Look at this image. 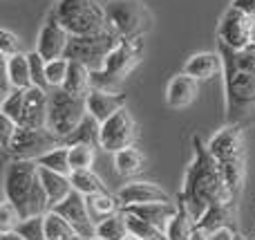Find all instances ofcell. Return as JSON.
<instances>
[{"instance_id": "6da1fadb", "label": "cell", "mask_w": 255, "mask_h": 240, "mask_svg": "<svg viewBox=\"0 0 255 240\" xmlns=\"http://www.w3.org/2000/svg\"><path fill=\"white\" fill-rule=\"evenodd\" d=\"M193 146H195V160L186 171L179 202L188 209V214L193 216L195 225H197V220L211 207L233 202L235 196L231 193L229 184H226L224 173L220 169V162L213 157V153L202 142V137H195Z\"/></svg>"}, {"instance_id": "7a4b0ae2", "label": "cell", "mask_w": 255, "mask_h": 240, "mask_svg": "<svg viewBox=\"0 0 255 240\" xmlns=\"http://www.w3.org/2000/svg\"><path fill=\"white\" fill-rule=\"evenodd\" d=\"M4 196L13 202L22 218L43 216L52 209L40 182V166L34 160H13L4 173Z\"/></svg>"}, {"instance_id": "3957f363", "label": "cell", "mask_w": 255, "mask_h": 240, "mask_svg": "<svg viewBox=\"0 0 255 240\" xmlns=\"http://www.w3.org/2000/svg\"><path fill=\"white\" fill-rule=\"evenodd\" d=\"M222 70L226 85V115L229 119H240L249 108L255 106V72L244 70L235 61V49L220 43Z\"/></svg>"}, {"instance_id": "277c9868", "label": "cell", "mask_w": 255, "mask_h": 240, "mask_svg": "<svg viewBox=\"0 0 255 240\" xmlns=\"http://www.w3.org/2000/svg\"><path fill=\"white\" fill-rule=\"evenodd\" d=\"M208 151L213 153L220 169L224 173V180L229 184L231 193L238 198L244 184V139L240 126H226L215 137L208 142Z\"/></svg>"}, {"instance_id": "5b68a950", "label": "cell", "mask_w": 255, "mask_h": 240, "mask_svg": "<svg viewBox=\"0 0 255 240\" xmlns=\"http://www.w3.org/2000/svg\"><path fill=\"white\" fill-rule=\"evenodd\" d=\"M52 11L74 36L94 34L108 27L106 4L99 0H58Z\"/></svg>"}, {"instance_id": "8992f818", "label": "cell", "mask_w": 255, "mask_h": 240, "mask_svg": "<svg viewBox=\"0 0 255 240\" xmlns=\"http://www.w3.org/2000/svg\"><path fill=\"white\" fill-rule=\"evenodd\" d=\"M88 115V97L72 94L63 88H52L49 92L47 128L65 142Z\"/></svg>"}, {"instance_id": "52a82bcc", "label": "cell", "mask_w": 255, "mask_h": 240, "mask_svg": "<svg viewBox=\"0 0 255 240\" xmlns=\"http://www.w3.org/2000/svg\"><path fill=\"white\" fill-rule=\"evenodd\" d=\"M106 13L108 27L119 38H143L152 27V13L141 0H110Z\"/></svg>"}, {"instance_id": "ba28073f", "label": "cell", "mask_w": 255, "mask_h": 240, "mask_svg": "<svg viewBox=\"0 0 255 240\" xmlns=\"http://www.w3.org/2000/svg\"><path fill=\"white\" fill-rule=\"evenodd\" d=\"M119 40L121 38L110 27H106L101 31H94V34H81V36L72 34L65 49V58L85 63L90 70H103L108 54L117 47Z\"/></svg>"}, {"instance_id": "9c48e42d", "label": "cell", "mask_w": 255, "mask_h": 240, "mask_svg": "<svg viewBox=\"0 0 255 240\" xmlns=\"http://www.w3.org/2000/svg\"><path fill=\"white\" fill-rule=\"evenodd\" d=\"M58 146H65V144L47 126L45 128H22V126H18L16 137H13L11 146H9V155L13 160H34L36 162L45 153L54 151Z\"/></svg>"}, {"instance_id": "30bf717a", "label": "cell", "mask_w": 255, "mask_h": 240, "mask_svg": "<svg viewBox=\"0 0 255 240\" xmlns=\"http://www.w3.org/2000/svg\"><path fill=\"white\" fill-rule=\"evenodd\" d=\"M136 139V124L134 117L128 112V108H121L117 115H112L108 121L101 124V148L108 153H119L124 148H130Z\"/></svg>"}, {"instance_id": "8fae6325", "label": "cell", "mask_w": 255, "mask_h": 240, "mask_svg": "<svg viewBox=\"0 0 255 240\" xmlns=\"http://www.w3.org/2000/svg\"><path fill=\"white\" fill-rule=\"evenodd\" d=\"M54 211H58V214L74 227V232L79 234L81 238H85V240L97 238V220L90 214L88 198H85L83 193L72 191L65 200L54 207Z\"/></svg>"}, {"instance_id": "7c38bea8", "label": "cell", "mask_w": 255, "mask_h": 240, "mask_svg": "<svg viewBox=\"0 0 255 240\" xmlns=\"http://www.w3.org/2000/svg\"><path fill=\"white\" fill-rule=\"evenodd\" d=\"M253 22H255V18L244 13L242 9L231 7L220 22L217 38H220L222 45H226V47H231V49H244L251 45Z\"/></svg>"}, {"instance_id": "4fadbf2b", "label": "cell", "mask_w": 255, "mask_h": 240, "mask_svg": "<svg viewBox=\"0 0 255 240\" xmlns=\"http://www.w3.org/2000/svg\"><path fill=\"white\" fill-rule=\"evenodd\" d=\"M70 31L67 27L58 20L56 13H49L47 20H45L43 29H40V36H38V45L36 49L40 52V56L45 61H54V58H61L65 56V49H67V43H70Z\"/></svg>"}, {"instance_id": "5bb4252c", "label": "cell", "mask_w": 255, "mask_h": 240, "mask_svg": "<svg viewBox=\"0 0 255 240\" xmlns=\"http://www.w3.org/2000/svg\"><path fill=\"white\" fill-rule=\"evenodd\" d=\"M141 52H143V38H121L117 47L108 54L103 70L119 79H126V74H130L139 63Z\"/></svg>"}, {"instance_id": "9a60e30c", "label": "cell", "mask_w": 255, "mask_h": 240, "mask_svg": "<svg viewBox=\"0 0 255 240\" xmlns=\"http://www.w3.org/2000/svg\"><path fill=\"white\" fill-rule=\"evenodd\" d=\"M49 115V94L47 90L31 85L25 90V108H22V117L18 126L22 128H45L47 126Z\"/></svg>"}, {"instance_id": "2e32d148", "label": "cell", "mask_w": 255, "mask_h": 240, "mask_svg": "<svg viewBox=\"0 0 255 240\" xmlns=\"http://www.w3.org/2000/svg\"><path fill=\"white\" fill-rule=\"evenodd\" d=\"M124 211H130V214L139 216V218L152 223L154 227L159 229H168L170 220L177 216L179 211V205L170 200H161V202H143V205H128L124 207Z\"/></svg>"}, {"instance_id": "e0dca14e", "label": "cell", "mask_w": 255, "mask_h": 240, "mask_svg": "<svg viewBox=\"0 0 255 240\" xmlns=\"http://www.w3.org/2000/svg\"><path fill=\"white\" fill-rule=\"evenodd\" d=\"M197 94H199V79L181 72V74L172 76L170 83H168L166 101L170 108L179 110V108H188L197 99Z\"/></svg>"}, {"instance_id": "ac0fdd59", "label": "cell", "mask_w": 255, "mask_h": 240, "mask_svg": "<svg viewBox=\"0 0 255 240\" xmlns=\"http://www.w3.org/2000/svg\"><path fill=\"white\" fill-rule=\"evenodd\" d=\"M126 108V97L121 92H103V90H90L88 92V112L99 121H108L112 115Z\"/></svg>"}, {"instance_id": "d6986e66", "label": "cell", "mask_w": 255, "mask_h": 240, "mask_svg": "<svg viewBox=\"0 0 255 240\" xmlns=\"http://www.w3.org/2000/svg\"><path fill=\"white\" fill-rule=\"evenodd\" d=\"M117 198L121 200V205H143V202H161V200H170L168 193L161 187H157L154 182H132L124 187Z\"/></svg>"}, {"instance_id": "ffe728a7", "label": "cell", "mask_w": 255, "mask_h": 240, "mask_svg": "<svg viewBox=\"0 0 255 240\" xmlns=\"http://www.w3.org/2000/svg\"><path fill=\"white\" fill-rule=\"evenodd\" d=\"M40 182H43V189H45V193H47V198H49L52 209L58 205V202L65 200L72 191H74L70 175L56 173V171L43 169V166H40Z\"/></svg>"}, {"instance_id": "44dd1931", "label": "cell", "mask_w": 255, "mask_h": 240, "mask_svg": "<svg viewBox=\"0 0 255 240\" xmlns=\"http://www.w3.org/2000/svg\"><path fill=\"white\" fill-rule=\"evenodd\" d=\"M4 61V76L11 81L13 88H31L34 81H31V67H29V56L27 54H13L9 58H2Z\"/></svg>"}, {"instance_id": "7402d4cb", "label": "cell", "mask_w": 255, "mask_h": 240, "mask_svg": "<svg viewBox=\"0 0 255 240\" xmlns=\"http://www.w3.org/2000/svg\"><path fill=\"white\" fill-rule=\"evenodd\" d=\"M220 67H222V56H217V54H213V52H199V54H193V56L186 61L184 72L195 76V79L204 81V79L215 76L217 72H220Z\"/></svg>"}, {"instance_id": "603a6c76", "label": "cell", "mask_w": 255, "mask_h": 240, "mask_svg": "<svg viewBox=\"0 0 255 240\" xmlns=\"http://www.w3.org/2000/svg\"><path fill=\"white\" fill-rule=\"evenodd\" d=\"M63 90H67V92H72V94L88 97V92L92 90V70H90L85 63L70 61V70H67Z\"/></svg>"}, {"instance_id": "cb8c5ba5", "label": "cell", "mask_w": 255, "mask_h": 240, "mask_svg": "<svg viewBox=\"0 0 255 240\" xmlns=\"http://www.w3.org/2000/svg\"><path fill=\"white\" fill-rule=\"evenodd\" d=\"M65 146H74V144H90V146H101V121L88 112L85 119L79 124V128L65 139Z\"/></svg>"}, {"instance_id": "d4e9b609", "label": "cell", "mask_w": 255, "mask_h": 240, "mask_svg": "<svg viewBox=\"0 0 255 240\" xmlns=\"http://www.w3.org/2000/svg\"><path fill=\"white\" fill-rule=\"evenodd\" d=\"M88 207H90V214H92V218L97 220V225H99L103 218H108V216L119 214L124 205H121V200L117 196H110L108 191H103V193L88 196Z\"/></svg>"}, {"instance_id": "484cf974", "label": "cell", "mask_w": 255, "mask_h": 240, "mask_svg": "<svg viewBox=\"0 0 255 240\" xmlns=\"http://www.w3.org/2000/svg\"><path fill=\"white\" fill-rule=\"evenodd\" d=\"M231 216H233V202H226V205H215L197 220V227L204 229L206 234L217 232L220 227H226L231 223Z\"/></svg>"}, {"instance_id": "4316f807", "label": "cell", "mask_w": 255, "mask_h": 240, "mask_svg": "<svg viewBox=\"0 0 255 240\" xmlns=\"http://www.w3.org/2000/svg\"><path fill=\"white\" fill-rule=\"evenodd\" d=\"M115 166L117 173L124 175V178H132V175H139L145 169V157L141 155L136 148H124V151L115 153Z\"/></svg>"}, {"instance_id": "83f0119b", "label": "cell", "mask_w": 255, "mask_h": 240, "mask_svg": "<svg viewBox=\"0 0 255 240\" xmlns=\"http://www.w3.org/2000/svg\"><path fill=\"white\" fill-rule=\"evenodd\" d=\"M195 227H197V225H195L193 216H190L188 209L179 202V211H177V216L170 220V225H168L166 236H168V240H190Z\"/></svg>"}, {"instance_id": "f1b7e54d", "label": "cell", "mask_w": 255, "mask_h": 240, "mask_svg": "<svg viewBox=\"0 0 255 240\" xmlns=\"http://www.w3.org/2000/svg\"><path fill=\"white\" fill-rule=\"evenodd\" d=\"M130 229H128V220H126V211L121 209L119 214H112L108 218H103L97 225V236L106 238V240H124Z\"/></svg>"}, {"instance_id": "f546056e", "label": "cell", "mask_w": 255, "mask_h": 240, "mask_svg": "<svg viewBox=\"0 0 255 240\" xmlns=\"http://www.w3.org/2000/svg\"><path fill=\"white\" fill-rule=\"evenodd\" d=\"M45 234H47V240H72L76 236L74 227L54 209L45 214Z\"/></svg>"}, {"instance_id": "4dcf8cb0", "label": "cell", "mask_w": 255, "mask_h": 240, "mask_svg": "<svg viewBox=\"0 0 255 240\" xmlns=\"http://www.w3.org/2000/svg\"><path fill=\"white\" fill-rule=\"evenodd\" d=\"M36 164L43 166V169L56 171L63 175H72V166H70V146H58L54 151L45 153L43 157L36 160Z\"/></svg>"}, {"instance_id": "1f68e13d", "label": "cell", "mask_w": 255, "mask_h": 240, "mask_svg": "<svg viewBox=\"0 0 255 240\" xmlns=\"http://www.w3.org/2000/svg\"><path fill=\"white\" fill-rule=\"evenodd\" d=\"M70 178H72V187H74V191L83 193L85 198L94 196V193H103V191H106L101 178H99L92 169H88V171H72Z\"/></svg>"}, {"instance_id": "d6a6232c", "label": "cell", "mask_w": 255, "mask_h": 240, "mask_svg": "<svg viewBox=\"0 0 255 240\" xmlns=\"http://www.w3.org/2000/svg\"><path fill=\"white\" fill-rule=\"evenodd\" d=\"M16 232L25 240H47V234H45V214L22 218L20 223H18Z\"/></svg>"}, {"instance_id": "836d02e7", "label": "cell", "mask_w": 255, "mask_h": 240, "mask_svg": "<svg viewBox=\"0 0 255 240\" xmlns=\"http://www.w3.org/2000/svg\"><path fill=\"white\" fill-rule=\"evenodd\" d=\"M94 148L90 144H74L70 146V166L72 171H88L94 164Z\"/></svg>"}, {"instance_id": "e575fe53", "label": "cell", "mask_w": 255, "mask_h": 240, "mask_svg": "<svg viewBox=\"0 0 255 240\" xmlns=\"http://www.w3.org/2000/svg\"><path fill=\"white\" fill-rule=\"evenodd\" d=\"M22 108H25V90L13 88L11 92L2 99V108H0V112L7 115V117H11V119L18 124L20 117H22Z\"/></svg>"}, {"instance_id": "d590c367", "label": "cell", "mask_w": 255, "mask_h": 240, "mask_svg": "<svg viewBox=\"0 0 255 240\" xmlns=\"http://www.w3.org/2000/svg\"><path fill=\"white\" fill-rule=\"evenodd\" d=\"M67 70H70V58L61 56V58H54V61H47L45 72H47L49 85H52V88H63L65 76H67Z\"/></svg>"}, {"instance_id": "8d00e7d4", "label": "cell", "mask_w": 255, "mask_h": 240, "mask_svg": "<svg viewBox=\"0 0 255 240\" xmlns=\"http://www.w3.org/2000/svg\"><path fill=\"white\" fill-rule=\"evenodd\" d=\"M27 56H29L31 81H34V85H38V88H43V90H49L52 85H49V81H47V72H45V65H47V61H45V58L40 56L38 49H36V52H29Z\"/></svg>"}, {"instance_id": "74e56055", "label": "cell", "mask_w": 255, "mask_h": 240, "mask_svg": "<svg viewBox=\"0 0 255 240\" xmlns=\"http://www.w3.org/2000/svg\"><path fill=\"white\" fill-rule=\"evenodd\" d=\"M121 83L124 79L110 74L106 70H92V88L103 90V92H121Z\"/></svg>"}, {"instance_id": "f35d334b", "label": "cell", "mask_w": 255, "mask_h": 240, "mask_svg": "<svg viewBox=\"0 0 255 240\" xmlns=\"http://www.w3.org/2000/svg\"><path fill=\"white\" fill-rule=\"evenodd\" d=\"M20 220H22V216H20V211L13 207V202L4 200L2 211H0V232H16Z\"/></svg>"}, {"instance_id": "ab89813d", "label": "cell", "mask_w": 255, "mask_h": 240, "mask_svg": "<svg viewBox=\"0 0 255 240\" xmlns=\"http://www.w3.org/2000/svg\"><path fill=\"white\" fill-rule=\"evenodd\" d=\"M0 52H2V58H9V56L20 52V40H18V36L11 34L9 29L0 31Z\"/></svg>"}, {"instance_id": "60d3db41", "label": "cell", "mask_w": 255, "mask_h": 240, "mask_svg": "<svg viewBox=\"0 0 255 240\" xmlns=\"http://www.w3.org/2000/svg\"><path fill=\"white\" fill-rule=\"evenodd\" d=\"M0 124H2V148H4V153H9V146H11L13 137H16L18 124L7 115H0Z\"/></svg>"}, {"instance_id": "b9f144b4", "label": "cell", "mask_w": 255, "mask_h": 240, "mask_svg": "<svg viewBox=\"0 0 255 240\" xmlns=\"http://www.w3.org/2000/svg\"><path fill=\"white\" fill-rule=\"evenodd\" d=\"M235 236H238V234H235L233 229L226 225V227H220L217 232L208 234V240H235Z\"/></svg>"}, {"instance_id": "7bdbcfd3", "label": "cell", "mask_w": 255, "mask_h": 240, "mask_svg": "<svg viewBox=\"0 0 255 240\" xmlns=\"http://www.w3.org/2000/svg\"><path fill=\"white\" fill-rule=\"evenodd\" d=\"M233 7L242 9L244 13H249L251 18H255V0H233Z\"/></svg>"}, {"instance_id": "ee69618b", "label": "cell", "mask_w": 255, "mask_h": 240, "mask_svg": "<svg viewBox=\"0 0 255 240\" xmlns=\"http://www.w3.org/2000/svg\"><path fill=\"white\" fill-rule=\"evenodd\" d=\"M0 240H25V238H22L18 232H2V236H0Z\"/></svg>"}, {"instance_id": "f6af8a7d", "label": "cell", "mask_w": 255, "mask_h": 240, "mask_svg": "<svg viewBox=\"0 0 255 240\" xmlns=\"http://www.w3.org/2000/svg\"><path fill=\"white\" fill-rule=\"evenodd\" d=\"M190 240H208V234L204 232V229L195 227V232H193V238H190Z\"/></svg>"}, {"instance_id": "bcb514c9", "label": "cell", "mask_w": 255, "mask_h": 240, "mask_svg": "<svg viewBox=\"0 0 255 240\" xmlns=\"http://www.w3.org/2000/svg\"><path fill=\"white\" fill-rule=\"evenodd\" d=\"M124 240H141V238H139V236H134V234H128Z\"/></svg>"}, {"instance_id": "7dc6e473", "label": "cell", "mask_w": 255, "mask_h": 240, "mask_svg": "<svg viewBox=\"0 0 255 240\" xmlns=\"http://www.w3.org/2000/svg\"><path fill=\"white\" fill-rule=\"evenodd\" d=\"M251 45H255V22H253V34H251Z\"/></svg>"}, {"instance_id": "c3c4849f", "label": "cell", "mask_w": 255, "mask_h": 240, "mask_svg": "<svg viewBox=\"0 0 255 240\" xmlns=\"http://www.w3.org/2000/svg\"><path fill=\"white\" fill-rule=\"evenodd\" d=\"M72 240H85V238H81V236H79V234H76V236H74V238H72Z\"/></svg>"}, {"instance_id": "681fc988", "label": "cell", "mask_w": 255, "mask_h": 240, "mask_svg": "<svg viewBox=\"0 0 255 240\" xmlns=\"http://www.w3.org/2000/svg\"><path fill=\"white\" fill-rule=\"evenodd\" d=\"M235 240H247V238H244V236H240V234H238V236H235Z\"/></svg>"}, {"instance_id": "f907efd6", "label": "cell", "mask_w": 255, "mask_h": 240, "mask_svg": "<svg viewBox=\"0 0 255 240\" xmlns=\"http://www.w3.org/2000/svg\"><path fill=\"white\" fill-rule=\"evenodd\" d=\"M92 240H106V238H101V236H97V238H92Z\"/></svg>"}]
</instances>
